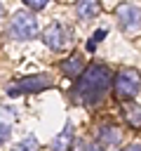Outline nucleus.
<instances>
[{
    "label": "nucleus",
    "mask_w": 141,
    "mask_h": 151,
    "mask_svg": "<svg viewBox=\"0 0 141 151\" xmlns=\"http://www.w3.org/2000/svg\"><path fill=\"white\" fill-rule=\"evenodd\" d=\"M16 149H19V151H26V149H38V139H35L33 134H28V137H24V139L16 144Z\"/></svg>",
    "instance_id": "12"
},
{
    "label": "nucleus",
    "mask_w": 141,
    "mask_h": 151,
    "mask_svg": "<svg viewBox=\"0 0 141 151\" xmlns=\"http://www.w3.org/2000/svg\"><path fill=\"white\" fill-rule=\"evenodd\" d=\"M113 85H115V94L120 99H134L141 90V76L134 68H125L115 76Z\"/></svg>",
    "instance_id": "3"
},
{
    "label": "nucleus",
    "mask_w": 141,
    "mask_h": 151,
    "mask_svg": "<svg viewBox=\"0 0 141 151\" xmlns=\"http://www.w3.org/2000/svg\"><path fill=\"white\" fill-rule=\"evenodd\" d=\"M82 68H85V66H82V57H80V54H73L70 59L63 61V73L70 76V78H78V73H80Z\"/></svg>",
    "instance_id": "9"
},
{
    "label": "nucleus",
    "mask_w": 141,
    "mask_h": 151,
    "mask_svg": "<svg viewBox=\"0 0 141 151\" xmlns=\"http://www.w3.org/2000/svg\"><path fill=\"white\" fill-rule=\"evenodd\" d=\"M99 142L103 146H118L122 142V130L115 125H103V127H99Z\"/></svg>",
    "instance_id": "7"
},
{
    "label": "nucleus",
    "mask_w": 141,
    "mask_h": 151,
    "mask_svg": "<svg viewBox=\"0 0 141 151\" xmlns=\"http://www.w3.org/2000/svg\"><path fill=\"white\" fill-rule=\"evenodd\" d=\"M125 118H127L129 125L141 127V106H129V109L125 111Z\"/></svg>",
    "instance_id": "11"
},
{
    "label": "nucleus",
    "mask_w": 141,
    "mask_h": 151,
    "mask_svg": "<svg viewBox=\"0 0 141 151\" xmlns=\"http://www.w3.org/2000/svg\"><path fill=\"white\" fill-rule=\"evenodd\" d=\"M106 33H108L106 28H99V31L94 33V38H92V40L87 42V50H89V52H94V47H96V42H99V40H103V38H106Z\"/></svg>",
    "instance_id": "13"
},
{
    "label": "nucleus",
    "mask_w": 141,
    "mask_h": 151,
    "mask_svg": "<svg viewBox=\"0 0 141 151\" xmlns=\"http://www.w3.org/2000/svg\"><path fill=\"white\" fill-rule=\"evenodd\" d=\"M9 134H12V127L7 123H0V144H5L9 139Z\"/></svg>",
    "instance_id": "14"
},
{
    "label": "nucleus",
    "mask_w": 141,
    "mask_h": 151,
    "mask_svg": "<svg viewBox=\"0 0 141 151\" xmlns=\"http://www.w3.org/2000/svg\"><path fill=\"white\" fill-rule=\"evenodd\" d=\"M52 85H54V80H52L49 76H45V73H35V76L21 78L16 85H12V87L7 90V94L16 97V94H21V92H42L45 87H52Z\"/></svg>",
    "instance_id": "4"
},
{
    "label": "nucleus",
    "mask_w": 141,
    "mask_h": 151,
    "mask_svg": "<svg viewBox=\"0 0 141 151\" xmlns=\"http://www.w3.org/2000/svg\"><path fill=\"white\" fill-rule=\"evenodd\" d=\"M24 2L28 5V9H42V7H47L49 0H24Z\"/></svg>",
    "instance_id": "15"
},
{
    "label": "nucleus",
    "mask_w": 141,
    "mask_h": 151,
    "mask_svg": "<svg viewBox=\"0 0 141 151\" xmlns=\"http://www.w3.org/2000/svg\"><path fill=\"white\" fill-rule=\"evenodd\" d=\"M127 151H141V144H132V146H129Z\"/></svg>",
    "instance_id": "16"
},
{
    "label": "nucleus",
    "mask_w": 141,
    "mask_h": 151,
    "mask_svg": "<svg viewBox=\"0 0 141 151\" xmlns=\"http://www.w3.org/2000/svg\"><path fill=\"white\" fill-rule=\"evenodd\" d=\"M118 21H120V28L122 31H136L141 26V7L132 5V2H122L118 9Z\"/></svg>",
    "instance_id": "5"
},
{
    "label": "nucleus",
    "mask_w": 141,
    "mask_h": 151,
    "mask_svg": "<svg viewBox=\"0 0 141 151\" xmlns=\"http://www.w3.org/2000/svg\"><path fill=\"white\" fill-rule=\"evenodd\" d=\"M42 40H45V45H47L49 50H63V47L70 42V33H68L66 26H61V24H52V26L45 28Z\"/></svg>",
    "instance_id": "6"
},
{
    "label": "nucleus",
    "mask_w": 141,
    "mask_h": 151,
    "mask_svg": "<svg viewBox=\"0 0 141 151\" xmlns=\"http://www.w3.org/2000/svg\"><path fill=\"white\" fill-rule=\"evenodd\" d=\"M99 9H101V5H99V0H78L75 2V14L85 21V19H94L96 14H99Z\"/></svg>",
    "instance_id": "8"
},
{
    "label": "nucleus",
    "mask_w": 141,
    "mask_h": 151,
    "mask_svg": "<svg viewBox=\"0 0 141 151\" xmlns=\"http://www.w3.org/2000/svg\"><path fill=\"white\" fill-rule=\"evenodd\" d=\"M9 35L16 38V40H31L33 35H38V21L31 12L21 9L12 17L9 21Z\"/></svg>",
    "instance_id": "2"
},
{
    "label": "nucleus",
    "mask_w": 141,
    "mask_h": 151,
    "mask_svg": "<svg viewBox=\"0 0 141 151\" xmlns=\"http://www.w3.org/2000/svg\"><path fill=\"white\" fill-rule=\"evenodd\" d=\"M110 87V71L103 64H89L87 68H82L78 73V83H75V97L82 104H96L103 99V94Z\"/></svg>",
    "instance_id": "1"
},
{
    "label": "nucleus",
    "mask_w": 141,
    "mask_h": 151,
    "mask_svg": "<svg viewBox=\"0 0 141 151\" xmlns=\"http://www.w3.org/2000/svg\"><path fill=\"white\" fill-rule=\"evenodd\" d=\"M2 14H5V7H2V2H0V19H2Z\"/></svg>",
    "instance_id": "17"
},
{
    "label": "nucleus",
    "mask_w": 141,
    "mask_h": 151,
    "mask_svg": "<svg viewBox=\"0 0 141 151\" xmlns=\"http://www.w3.org/2000/svg\"><path fill=\"white\" fill-rule=\"evenodd\" d=\"M70 142H73V125L68 123V125L61 130V134L52 142V146H54V149H68V146H70Z\"/></svg>",
    "instance_id": "10"
}]
</instances>
